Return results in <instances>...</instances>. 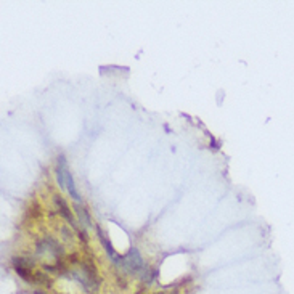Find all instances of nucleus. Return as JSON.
<instances>
[{"instance_id":"1","label":"nucleus","mask_w":294,"mask_h":294,"mask_svg":"<svg viewBox=\"0 0 294 294\" xmlns=\"http://www.w3.org/2000/svg\"><path fill=\"white\" fill-rule=\"evenodd\" d=\"M121 267H122L125 272L134 274V275H143L148 272V269H146L145 264H143V259H141V256L138 254V251L135 248H132L127 254L122 257Z\"/></svg>"},{"instance_id":"2","label":"nucleus","mask_w":294,"mask_h":294,"mask_svg":"<svg viewBox=\"0 0 294 294\" xmlns=\"http://www.w3.org/2000/svg\"><path fill=\"white\" fill-rule=\"evenodd\" d=\"M13 265H15V270L18 272V275L21 278H24L26 281L33 280V275H31V267H33V264H29L28 260H23V259H15Z\"/></svg>"},{"instance_id":"3","label":"nucleus","mask_w":294,"mask_h":294,"mask_svg":"<svg viewBox=\"0 0 294 294\" xmlns=\"http://www.w3.org/2000/svg\"><path fill=\"white\" fill-rule=\"evenodd\" d=\"M53 201H55V204H56V209H58V212L61 214L63 217H65L68 222H69V225H72L74 228H77V224H76V219L72 217V214H71V211H69V208L66 206V203L63 201V198L61 196H55L53 198Z\"/></svg>"},{"instance_id":"4","label":"nucleus","mask_w":294,"mask_h":294,"mask_svg":"<svg viewBox=\"0 0 294 294\" xmlns=\"http://www.w3.org/2000/svg\"><path fill=\"white\" fill-rule=\"evenodd\" d=\"M97 232H98L100 241H102V244H103L104 251H106V254H108V256L111 257V259L114 260V264H116V265H121V262H122V257L118 256L116 253H114V249H113L111 243H109V241L106 240V236H104V233L102 232V228H97Z\"/></svg>"},{"instance_id":"5","label":"nucleus","mask_w":294,"mask_h":294,"mask_svg":"<svg viewBox=\"0 0 294 294\" xmlns=\"http://www.w3.org/2000/svg\"><path fill=\"white\" fill-rule=\"evenodd\" d=\"M65 185H66V190H68V193H69V196H71L72 199H74L76 203L81 201V195H79L77 190H76L74 180H72V175H71V172L68 171V167L65 169Z\"/></svg>"},{"instance_id":"6","label":"nucleus","mask_w":294,"mask_h":294,"mask_svg":"<svg viewBox=\"0 0 294 294\" xmlns=\"http://www.w3.org/2000/svg\"><path fill=\"white\" fill-rule=\"evenodd\" d=\"M74 209H76V214H77V220H79V224H81L84 228H87L88 225H90V217H88V214H87V211H86V208H84L81 203H76V204H74Z\"/></svg>"}]
</instances>
